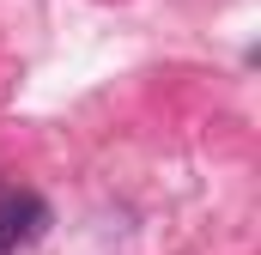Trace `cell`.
I'll list each match as a JSON object with an SVG mask.
<instances>
[{
  "instance_id": "1",
  "label": "cell",
  "mask_w": 261,
  "mask_h": 255,
  "mask_svg": "<svg viewBox=\"0 0 261 255\" xmlns=\"http://www.w3.org/2000/svg\"><path fill=\"white\" fill-rule=\"evenodd\" d=\"M49 231V207L37 194H0V243L18 249V243H37Z\"/></svg>"
},
{
  "instance_id": "2",
  "label": "cell",
  "mask_w": 261,
  "mask_h": 255,
  "mask_svg": "<svg viewBox=\"0 0 261 255\" xmlns=\"http://www.w3.org/2000/svg\"><path fill=\"white\" fill-rule=\"evenodd\" d=\"M0 255H12V249H6V243H0Z\"/></svg>"
}]
</instances>
